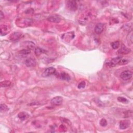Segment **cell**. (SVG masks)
<instances>
[{
  "label": "cell",
  "mask_w": 133,
  "mask_h": 133,
  "mask_svg": "<svg viewBox=\"0 0 133 133\" xmlns=\"http://www.w3.org/2000/svg\"><path fill=\"white\" fill-rule=\"evenodd\" d=\"M92 17V15L90 12H86L85 14H83L82 16H81L79 22L81 25H85L87 22H88L90 18Z\"/></svg>",
  "instance_id": "1"
},
{
  "label": "cell",
  "mask_w": 133,
  "mask_h": 133,
  "mask_svg": "<svg viewBox=\"0 0 133 133\" xmlns=\"http://www.w3.org/2000/svg\"><path fill=\"white\" fill-rule=\"evenodd\" d=\"M56 72V70L55 68L53 67H50L45 70L44 72L42 74V76L44 77H48L50 76L53 74H55Z\"/></svg>",
  "instance_id": "2"
},
{
  "label": "cell",
  "mask_w": 133,
  "mask_h": 133,
  "mask_svg": "<svg viewBox=\"0 0 133 133\" xmlns=\"http://www.w3.org/2000/svg\"><path fill=\"white\" fill-rule=\"evenodd\" d=\"M63 101V98L61 96H56L51 99V105L55 106H60L62 103Z\"/></svg>",
  "instance_id": "3"
},
{
  "label": "cell",
  "mask_w": 133,
  "mask_h": 133,
  "mask_svg": "<svg viewBox=\"0 0 133 133\" xmlns=\"http://www.w3.org/2000/svg\"><path fill=\"white\" fill-rule=\"evenodd\" d=\"M121 78L124 81H127L131 79L132 77V73L129 70H126L123 71L120 75Z\"/></svg>",
  "instance_id": "4"
},
{
  "label": "cell",
  "mask_w": 133,
  "mask_h": 133,
  "mask_svg": "<svg viewBox=\"0 0 133 133\" xmlns=\"http://www.w3.org/2000/svg\"><path fill=\"white\" fill-rule=\"evenodd\" d=\"M67 5L70 10L72 11H75L77 9V3L75 1H69L67 3Z\"/></svg>",
  "instance_id": "5"
},
{
  "label": "cell",
  "mask_w": 133,
  "mask_h": 133,
  "mask_svg": "<svg viewBox=\"0 0 133 133\" xmlns=\"http://www.w3.org/2000/svg\"><path fill=\"white\" fill-rule=\"evenodd\" d=\"M131 125V121L128 120H122L120 123V128L121 129H125L129 127Z\"/></svg>",
  "instance_id": "6"
},
{
  "label": "cell",
  "mask_w": 133,
  "mask_h": 133,
  "mask_svg": "<svg viewBox=\"0 0 133 133\" xmlns=\"http://www.w3.org/2000/svg\"><path fill=\"white\" fill-rule=\"evenodd\" d=\"M105 25L104 24L100 23L97 24L95 27V32L97 34H101L104 30Z\"/></svg>",
  "instance_id": "7"
},
{
  "label": "cell",
  "mask_w": 133,
  "mask_h": 133,
  "mask_svg": "<svg viewBox=\"0 0 133 133\" xmlns=\"http://www.w3.org/2000/svg\"><path fill=\"white\" fill-rule=\"evenodd\" d=\"M131 51V50L130 49V48L127 47L126 46H125L124 45L122 44L121 48H120V49L119 50L118 52H119V53L121 54L127 55L130 53Z\"/></svg>",
  "instance_id": "8"
},
{
  "label": "cell",
  "mask_w": 133,
  "mask_h": 133,
  "mask_svg": "<svg viewBox=\"0 0 133 133\" xmlns=\"http://www.w3.org/2000/svg\"><path fill=\"white\" fill-rule=\"evenodd\" d=\"M47 20L54 23H58L61 20L60 18L57 15H51L47 18Z\"/></svg>",
  "instance_id": "9"
},
{
  "label": "cell",
  "mask_w": 133,
  "mask_h": 133,
  "mask_svg": "<svg viewBox=\"0 0 133 133\" xmlns=\"http://www.w3.org/2000/svg\"><path fill=\"white\" fill-rule=\"evenodd\" d=\"M22 34L20 32H14L11 35L10 37H9V39H10L12 41H16L18 40H19L21 37Z\"/></svg>",
  "instance_id": "10"
},
{
  "label": "cell",
  "mask_w": 133,
  "mask_h": 133,
  "mask_svg": "<svg viewBox=\"0 0 133 133\" xmlns=\"http://www.w3.org/2000/svg\"><path fill=\"white\" fill-rule=\"evenodd\" d=\"M25 64L28 67H35L36 65V61L32 58H29L25 60Z\"/></svg>",
  "instance_id": "11"
},
{
  "label": "cell",
  "mask_w": 133,
  "mask_h": 133,
  "mask_svg": "<svg viewBox=\"0 0 133 133\" xmlns=\"http://www.w3.org/2000/svg\"><path fill=\"white\" fill-rule=\"evenodd\" d=\"M121 59V57H117V58H113V59H112L111 61L110 62H109L108 64V66H110V67H115L116 65H117V64H118V63L119 62V61L120 60V59Z\"/></svg>",
  "instance_id": "12"
},
{
  "label": "cell",
  "mask_w": 133,
  "mask_h": 133,
  "mask_svg": "<svg viewBox=\"0 0 133 133\" xmlns=\"http://www.w3.org/2000/svg\"><path fill=\"white\" fill-rule=\"evenodd\" d=\"M59 77L61 80L67 81H69L71 80V77L69 75V74L64 72H61L60 74Z\"/></svg>",
  "instance_id": "13"
},
{
  "label": "cell",
  "mask_w": 133,
  "mask_h": 133,
  "mask_svg": "<svg viewBox=\"0 0 133 133\" xmlns=\"http://www.w3.org/2000/svg\"><path fill=\"white\" fill-rule=\"evenodd\" d=\"M29 117L28 113L25 112H21L18 114V118L21 121H25Z\"/></svg>",
  "instance_id": "14"
},
{
  "label": "cell",
  "mask_w": 133,
  "mask_h": 133,
  "mask_svg": "<svg viewBox=\"0 0 133 133\" xmlns=\"http://www.w3.org/2000/svg\"><path fill=\"white\" fill-rule=\"evenodd\" d=\"M25 47L27 48V49L30 50H34V48L35 47V44L33 43V42L26 41V42H25Z\"/></svg>",
  "instance_id": "15"
},
{
  "label": "cell",
  "mask_w": 133,
  "mask_h": 133,
  "mask_svg": "<svg viewBox=\"0 0 133 133\" xmlns=\"http://www.w3.org/2000/svg\"><path fill=\"white\" fill-rule=\"evenodd\" d=\"M1 31H3L4 30V31L1 32V35H5L6 34H7L8 32H9V28L7 26V25H1Z\"/></svg>",
  "instance_id": "16"
},
{
  "label": "cell",
  "mask_w": 133,
  "mask_h": 133,
  "mask_svg": "<svg viewBox=\"0 0 133 133\" xmlns=\"http://www.w3.org/2000/svg\"><path fill=\"white\" fill-rule=\"evenodd\" d=\"M45 52V51L44 50L42 49V48H39V47H37L35 48V54H36L37 56H39V55H40L41 54H43Z\"/></svg>",
  "instance_id": "17"
},
{
  "label": "cell",
  "mask_w": 133,
  "mask_h": 133,
  "mask_svg": "<svg viewBox=\"0 0 133 133\" xmlns=\"http://www.w3.org/2000/svg\"><path fill=\"white\" fill-rule=\"evenodd\" d=\"M1 86L3 87H8L11 85V82L9 81H3V82H1Z\"/></svg>",
  "instance_id": "18"
},
{
  "label": "cell",
  "mask_w": 133,
  "mask_h": 133,
  "mask_svg": "<svg viewBox=\"0 0 133 133\" xmlns=\"http://www.w3.org/2000/svg\"><path fill=\"white\" fill-rule=\"evenodd\" d=\"M30 53H31V50L28 49L22 50L19 51V53H20L21 55H23V56H27V55H29Z\"/></svg>",
  "instance_id": "19"
},
{
  "label": "cell",
  "mask_w": 133,
  "mask_h": 133,
  "mask_svg": "<svg viewBox=\"0 0 133 133\" xmlns=\"http://www.w3.org/2000/svg\"><path fill=\"white\" fill-rule=\"evenodd\" d=\"M111 46H112L113 49H114V50L117 49V48H118L120 46V42L119 41L113 42L111 44Z\"/></svg>",
  "instance_id": "20"
},
{
  "label": "cell",
  "mask_w": 133,
  "mask_h": 133,
  "mask_svg": "<svg viewBox=\"0 0 133 133\" xmlns=\"http://www.w3.org/2000/svg\"><path fill=\"white\" fill-rule=\"evenodd\" d=\"M99 124L100 126H102V127H106L107 124H108V123H107V120L105 119H102L100 121Z\"/></svg>",
  "instance_id": "21"
},
{
  "label": "cell",
  "mask_w": 133,
  "mask_h": 133,
  "mask_svg": "<svg viewBox=\"0 0 133 133\" xmlns=\"http://www.w3.org/2000/svg\"><path fill=\"white\" fill-rule=\"evenodd\" d=\"M127 39L128 42H131V44H132V43H133V31H132V30H131V32H129V34H128Z\"/></svg>",
  "instance_id": "22"
},
{
  "label": "cell",
  "mask_w": 133,
  "mask_h": 133,
  "mask_svg": "<svg viewBox=\"0 0 133 133\" xmlns=\"http://www.w3.org/2000/svg\"><path fill=\"white\" fill-rule=\"evenodd\" d=\"M0 109H1V112H6L8 111L9 110L7 106L5 104H2L1 105V107H0Z\"/></svg>",
  "instance_id": "23"
},
{
  "label": "cell",
  "mask_w": 133,
  "mask_h": 133,
  "mask_svg": "<svg viewBox=\"0 0 133 133\" xmlns=\"http://www.w3.org/2000/svg\"><path fill=\"white\" fill-rule=\"evenodd\" d=\"M118 100L119 102L125 103L128 102V100L127 99L122 97H119L118 98Z\"/></svg>",
  "instance_id": "24"
},
{
  "label": "cell",
  "mask_w": 133,
  "mask_h": 133,
  "mask_svg": "<svg viewBox=\"0 0 133 133\" xmlns=\"http://www.w3.org/2000/svg\"><path fill=\"white\" fill-rule=\"evenodd\" d=\"M128 63V60L126 59H123L121 58V59L119 61L118 64H119V65H124V64Z\"/></svg>",
  "instance_id": "25"
},
{
  "label": "cell",
  "mask_w": 133,
  "mask_h": 133,
  "mask_svg": "<svg viewBox=\"0 0 133 133\" xmlns=\"http://www.w3.org/2000/svg\"><path fill=\"white\" fill-rule=\"evenodd\" d=\"M85 86H86L85 82V81H82V82H81L79 83L77 87H78V89H81L85 88Z\"/></svg>",
  "instance_id": "26"
},
{
  "label": "cell",
  "mask_w": 133,
  "mask_h": 133,
  "mask_svg": "<svg viewBox=\"0 0 133 133\" xmlns=\"http://www.w3.org/2000/svg\"><path fill=\"white\" fill-rule=\"evenodd\" d=\"M4 17V15H3V12L2 11H1V13H0V19L2 20V19Z\"/></svg>",
  "instance_id": "27"
}]
</instances>
